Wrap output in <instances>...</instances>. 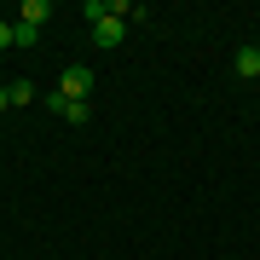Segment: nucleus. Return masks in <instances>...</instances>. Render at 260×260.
Returning <instances> with one entry per match:
<instances>
[{
	"label": "nucleus",
	"mask_w": 260,
	"mask_h": 260,
	"mask_svg": "<svg viewBox=\"0 0 260 260\" xmlns=\"http://www.w3.org/2000/svg\"><path fill=\"white\" fill-rule=\"evenodd\" d=\"M58 93L75 99V104H87V93H93V70H87V64H70L64 75H58Z\"/></svg>",
	"instance_id": "nucleus-1"
},
{
	"label": "nucleus",
	"mask_w": 260,
	"mask_h": 260,
	"mask_svg": "<svg viewBox=\"0 0 260 260\" xmlns=\"http://www.w3.org/2000/svg\"><path fill=\"white\" fill-rule=\"evenodd\" d=\"M121 35H127V18H104V23L93 29V47L110 52V47H121Z\"/></svg>",
	"instance_id": "nucleus-2"
},
{
	"label": "nucleus",
	"mask_w": 260,
	"mask_h": 260,
	"mask_svg": "<svg viewBox=\"0 0 260 260\" xmlns=\"http://www.w3.org/2000/svg\"><path fill=\"white\" fill-rule=\"evenodd\" d=\"M237 75H243V81H260V47H243L237 52V64H232Z\"/></svg>",
	"instance_id": "nucleus-3"
},
{
	"label": "nucleus",
	"mask_w": 260,
	"mask_h": 260,
	"mask_svg": "<svg viewBox=\"0 0 260 260\" xmlns=\"http://www.w3.org/2000/svg\"><path fill=\"white\" fill-rule=\"evenodd\" d=\"M47 18H52V0H23V12H18V23H35V29Z\"/></svg>",
	"instance_id": "nucleus-4"
},
{
	"label": "nucleus",
	"mask_w": 260,
	"mask_h": 260,
	"mask_svg": "<svg viewBox=\"0 0 260 260\" xmlns=\"http://www.w3.org/2000/svg\"><path fill=\"white\" fill-rule=\"evenodd\" d=\"M35 41H41L35 23H12V47H35Z\"/></svg>",
	"instance_id": "nucleus-5"
},
{
	"label": "nucleus",
	"mask_w": 260,
	"mask_h": 260,
	"mask_svg": "<svg viewBox=\"0 0 260 260\" xmlns=\"http://www.w3.org/2000/svg\"><path fill=\"white\" fill-rule=\"evenodd\" d=\"M81 18H87V23H93V29H99L104 18H110V0H87V6H81Z\"/></svg>",
	"instance_id": "nucleus-6"
},
{
	"label": "nucleus",
	"mask_w": 260,
	"mask_h": 260,
	"mask_svg": "<svg viewBox=\"0 0 260 260\" xmlns=\"http://www.w3.org/2000/svg\"><path fill=\"white\" fill-rule=\"evenodd\" d=\"M87 116H93V110H87V104H75V99H70V104H64V116H58V121H70V127H87Z\"/></svg>",
	"instance_id": "nucleus-7"
},
{
	"label": "nucleus",
	"mask_w": 260,
	"mask_h": 260,
	"mask_svg": "<svg viewBox=\"0 0 260 260\" xmlns=\"http://www.w3.org/2000/svg\"><path fill=\"white\" fill-rule=\"evenodd\" d=\"M6 99L12 104H35V87H29V81H6Z\"/></svg>",
	"instance_id": "nucleus-8"
},
{
	"label": "nucleus",
	"mask_w": 260,
	"mask_h": 260,
	"mask_svg": "<svg viewBox=\"0 0 260 260\" xmlns=\"http://www.w3.org/2000/svg\"><path fill=\"white\" fill-rule=\"evenodd\" d=\"M12 47V23H0V52H6Z\"/></svg>",
	"instance_id": "nucleus-9"
},
{
	"label": "nucleus",
	"mask_w": 260,
	"mask_h": 260,
	"mask_svg": "<svg viewBox=\"0 0 260 260\" xmlns=\"http://www.w3.org/2000/svg\"><path fill=\"white\" fill-rule=\"evenodd\" d=\"M0 110H12V99H6V87H0Z\"/></svg>",
	"instance_id": "nucleus-10"
}]
</instances>
